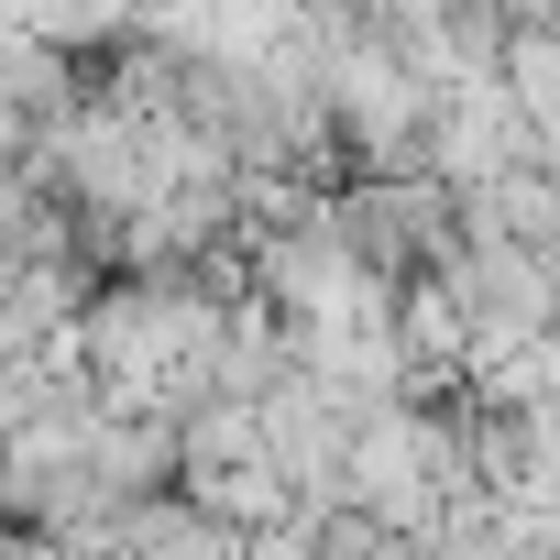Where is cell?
I'll use <instances>...</instances> for the list:
<instances>
[{
	"label": "cell",
	"instance_id": "obj_1",
	"mask_svg": "<svg viewBox=\"0 0 560 560\" xmlns=\"http://www.w3.org/2000/svg\"><path fill=\"white\" fill-rule=\"evenodd\" d=\"M341 242L385 275V287H418V275H440L462 242H472V209L440 165H363L341 198H330Z\"/></svg>",
	"mask_w": 560,
	"mask_h": 560
}]
</instances>
